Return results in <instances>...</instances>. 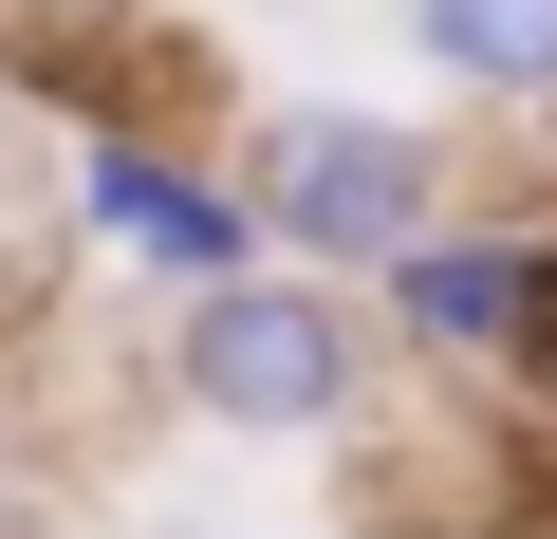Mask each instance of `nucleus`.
Returning <instances> with one entry per match:
<instances>
[{
	"instance_id": "f257e3e1",
	"label": "nucleus",
	"mask_w": 557,
	"mask_h": 539,
	"mask_svg": "<svg viewBox=\"0 0 557 539\" xmlns=\"http://www.w3.org/2000/svg\"><path fill=\"white\" fill-rule=\"evenodd\" d=\"M242 223H260V260H298V280H391V260L446 223V149L409 131V112H335V94H298V112H260L242 131Z\"/></svg>"
},
{
	"instance_id": "f03ea898",
	"label": "nucleus",
	"mask_w": 557,
	"mask_h": 539,
	"mask_svg": "<svg viewBox=\"0 0 557 539\" xmlns=\"http://www.w3.org/2000/svg\"><path fill=\"white\" fill-rule=\"evenodd\" d=\"M168 391L242 446H317L372 409V317L335 280H298V260H242V280L168 298Z\"/></svg>"
},
{
	"instance_id": "7ed1b4c3",
	"label": "nucleus",
	"mask_w": 557,
	"mask_h": 539,
	"mask_svg": "<svg viewBox=\"0 0 557 539\" xmlns=\"http://www.w3.org/2000/svg\"><path fill=\"white\" fill-rule=\"evenodd\" d=\"M372 298H391L372 335H409L428 372H539L557 354V242L539 223H428Z\"/></svg>"
},
{
	"instance_id": "20e7f679",
	"label": "nucleus",
	"mask_w": 557,
	"mask_h": 539,
	"mask_svg": "<svg viewBox=\"0 0 557 539\" xmlns=\"http://www.w3.org/2000/svg\"><path fill=\"white\" fill-rule=\"evenodd\" d=\"M75 223H94L112 260H149L168 298H205V280H242V260H260L242 186H223L205 149H168V131H75Z\"/></svg>"
},
{
	"instance_id": "39448f33",
	"label": "nucleus",
	"mask_w": 557,
	"mask_h": 539,
	"mask_svg": "<svg viewBox=\"0 0 557 539\" xmlns=\"http://www.w3.org/2000/svg\"><path fill=\"white\" fill-rule=\"evenodd\" d=\"M409 20V57L446 75V94H483V112H557V0H391Z\"/></svg>"
},
{
	"instance_id": "423d86ee",
	"label": "nucleus",
	"mask_w": 557,
	"mask_h": 539,
	"mask_svg": "<svg viewBox=\"0 0 557 539\" xmlns=\"http://www.w3.org/2000/svg\"><path fill=\"white\" fill-rule=\"evenodd\" d=\"M502 539H557V520H502Z\"/></svg>"
}]
</instances>
